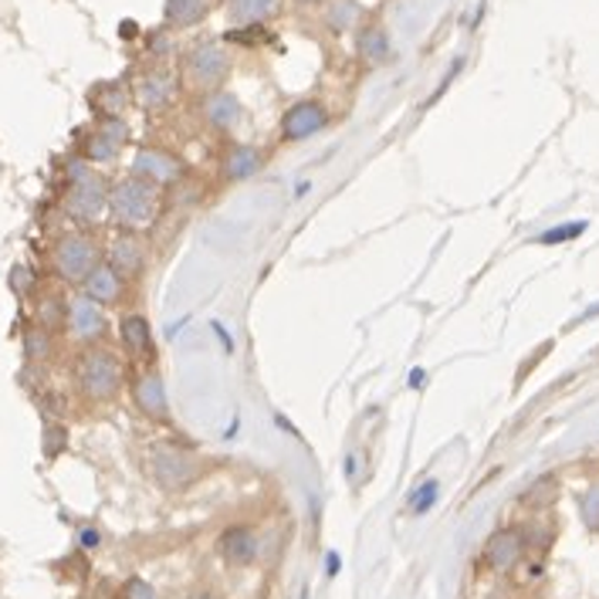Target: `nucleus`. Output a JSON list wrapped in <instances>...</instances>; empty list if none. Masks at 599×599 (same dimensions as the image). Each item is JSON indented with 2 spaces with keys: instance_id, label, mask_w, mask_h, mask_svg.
I'll list each match as a JSON object with an SVG mask.
<instances>
[{
  "instance_id": "8",
  "label": "nucleus",
  "mask_w": 599,
  "mask_h": 599,
  "mask_svg": "<svg viewBox=\"0 0 599 599\" xmlns=\"http://www.w3.org/2000/svg\"><path fill=\"white\" fill-rule=\"evenodd\" d=\"M196 112L204 118V126L217 136H234L245 123V102L227 89L196 95Z\"/></svg>"
},
{
  "instance_id": "27",
  "label": "nucleus",
  "mask_w": 599,
  "mask_h": 599,
  "mask_svg": "<svg viewBox=\"0 0 599 599\" xmlns=\"http://www.w3.org/2000/svg\"><path fill=\"white\" fill-rule=\"evenodd\" d=\"M579 515H583V525L589 532H599V482L589 485L579 498Z\"/></svg>"
},
{
  "instance_id": "31",
  "label": "nucleus",
  "mask_w": 599,
  "mask_h": 599,
  "mask_svg": "<svg viewBox=\"0 0 599 599\" xmlns=\"http://www.w3.org/2000/svg\"><path fill=\"white\" fill-rule=\"evenodd\" d=\"M11 289L24 298V295H31V289H34V278H31V271L27 268H14V274H11Z\"/></svg>"
},
{
  "instance_id": "10",
  "label": "nucleus",
  "mask_w": 599,
  "mask_h": 599,
  "mask_svg": "<svg viewBox=\"0 0 599 599\" xmlns=\"http://www.w3.org/2000/svg\"><path fill=\"white\" fill-rule=\"evenodd\" d=\"M133 173L156 183V187H177L183 177H187V167L183 159L170 149H159V146H143L136 156H133Z\"/></svg>"
},
{
  "instance_id": "26",
  "label": "nucleus",
  "mask_w": 599,
  "mask_h": 599,
  "mask_svg": "<svg viewBox=\"0 0 599 599\" xmlns=\"http://www.w3.org/2000/svg\"><path fill=\"white\" fill-rule=\"evenodd\" d=\"M65 318H68V298L61 295H48L37 302V326H45V329H65Z\"/></svg>"
},
{
  "instance_id": "17",
  "label": "nucleus",
  "mask_w": 599,
  "mask_h": 599,
  "mask_svg": "<svg viewBox=\"0 0 599 599\" xmlns=\"http://www.w3.org/2000/svg\"><path fill=\"white\" fill-rule=\"evenodd\" d=\"M217 552L230 569H248L261 552V539L251 525H230L221 532Z\"/></svg>"
},
{
  "instance_id": "15",
  "label": "nucleus",
  "mask_w": 599,
  "mask_h": 599,
  "mask_svg": "<svg viewBox=\"0 0 599 599\" xmlns=\"http://www.w3.org/2000/svg\"><path fill=\"white\" fill-rule=\"evenodd\" d=\"M133 404L143 417L156 420V423H167L170 420V393L167 383L152 366H146L136 380H133Z\"/></svg>"
},
{
  "instance_id": "9",
  "label": "nucleus",
  "mask_w": 599,
  "mask_h": 599,
  "mask_svg": "<svg viewBox=\"0 0 599 599\" xmlns=\"http://www.w3.org/2000/svg\"><path fill=\"white\" fill-rule=\"evenodd\" d=\"M65 332H68L78 346H95V342H102L105 332H109L105 308H102L99 302H92L89 295H75V298H68Z\"/></svg>"
},
{
  "instance_id": "14",
  "label": "nucleus",
  "mask_w": 599,
  "mask_h": 599,
  "mask_svg": "<svg viewBox=\"0 0 599 599\" xmlns=\"http://www.w3.org/2000/svg\"><path fill=\"white\" fill-rule=\"evenodd\" d=\"M129 139V126H126V118L123 115H102L99 118V126L89 133L86 139V149L82 156L89 159V163H112V159L123 152Z\"/></svg>"
},
{
  "instance_id": "12",
  "label": "nucleus",
  "mask_w": 599,
  "mask_h": 599,
  "mask_svg": "<svg viewBox=\"0 0 599 599\" xmlns=\"http://www.w3.org/2000/svg\"><path fill=\"white\" fill-rule=\"evenodd\" d=\"M105 261L118 274H126L129 282L143 278L146 268H149V248H146V241L139 237V230H118L112 241H109V248H105Z\"/></svg>"
},
{
  "instance_id": "5",
  "label": "nucleus",
  "mask_w": 599,
  "mask_h": 599,
  "mask_svg": "<svg viewBox=\"0 0 599 599\" xmlns=\"http://www.w3.org/2000/svg\"><path fill=\"white\" fill-rule=\"evenodd\" d=\"M149 474L159 488L177 495L193 488L207 474V461L180 444H156L149 448Z\"/></svg>"
},
{
  "instance_id": "32",
  "label": "nucleus",
  "mask_w": 599,
  "mask_h": 599,
  "mask_svg": "<svg viewBox=\"0 0 599 599\" xmlns=\"http://www.w3.org/2000/svg\"><path fill=\"white\" fill-rule=\"evenodd\" d=\"M329 4V0H292V8L298 11H323Z\"/></svg>"
},
{
  "instance_id": "33",
  "label": "nucleus",
  "mask_w": 599,
  "mask_h": 599,
  "mask_svg": "<svg viewBox=\"0 0 599 599\" xmlns=\"http://www.w3.org/2000/svg\"><path fill=\"white\" fill-rule=\"evenodd\" d=\"M187 599H224L217 589H196V592H190Z\"/></svg>"
},
{
  "instance_id": "13",
  "label": "nucleus",
  "mask_w": 599,
  "mask_h": 599,
  "mask_svg": "<svg viewBox=\"0 0 599 599\" xmlns=\"http://www.w3.org/2000/svg\"><path fill=\"white\" fill-rule=\"evenodd\" d=\"M180 89H183V82H180L173 71H167V68H146L136 78L133 95H136V102L146 112H163V109H170L177 102Z\"/></svg>"
},
{
  "instance_id": "25",
  "label": "nucleus",
  "mask_w": 599,
  "mask_h": 599,
  "mask_svg": "<svg viewBox=\"0 0 599 599\" xmlns=\"http://www.w3.org/2000/svg\"><path fill=\"white\" fill-rule=\"evenodd\" d=\"M52 352H55V336H52V329H45V326H31V329L24 332V355L31 359V363H45V359H52Z\"/></svg>"
},
{
  "instance_id": "28",
  "label": "nucleus",
  "mask_w": 599,
  "mask_h": 599,
  "mask_svg": "<svg viewBox=\"0 0 599 599\" xmlns=\"http://www.w3.org/2000/svg\"><path fill=\"white\" fill-rule=\"evenodd\" d=\"M115 599H156V589L143 576H129L123 586H118Z\"/></svg>"
},
{
  "instance_id": "4",
  "label": "nucleus",
  "mask_w": 599,
  "mask_h": 599,
  "mask_svg": "<svg viewBox=\"0 0 599 599\" xmlns=\"http://www.w3.org/2000/svg\"><path fill=\"white\" fill-rule=\"evenodd\" d=\"M112 187L89 170V159H75L68 167V190H65V214L78 227H95L109 217Z\"/></svg>"
},
{
  "instance_id": "20",
  "label": "nucleus",
  "mask_w": 599,
  "mask_h": 599,
  "mask_svg": "<svg viewBox=\"0 0 599 599\" xmlns=\"http://www.w3.org/2000/svg\"><path fill=\"white\" fill-rule=\"evenodd\" d=\"M126 292H129V278L118 274L109 261H102L86 282H82V295H89L92 302H99L102 308H112V305H123L126 302Z\"/></svg>"
},
{
  "instance_id": "16",
  "label": "nucleus",
  "mask_w": 599,
  "mask_h": 599,
  "mask_svg": "<svg viewBox=\"0 0 599 599\" xmlns=\"http://www.w3.org/2000/svg\"><path fill=\"white\" fill-rule=\"evenodd\" d=\"M352 48H355V58L363 68H383L393 61V37L386 31V24L380 21H366L352 34Z\"/></svg>"
},
{
  "instance_id": "11",
  "label": "nucleus",
  "mask_w": 599,
  "mask_h": 599,
  "mask_svg": "<svg viewBox=\"0 0 599 599\" xmlns=\"http://www.w3.org/2000/svg\"><path fill=\"white\" fill-rule=\"evenodd\" d=\"M268 167V152L255 143H237L230 139L221 152V183L234 187V183H245L251 177H258Z\"/></svg>"
},
{
  "instance_id": "3",
  "label": "nucleus",
  "mask_w": 599,
  "mask_h": 599,
  "mask_svg": "<svg viewBox=\"0 0 599 599\" xmlns=\"http://www.w3.org/2000/svg\"><path fill=\"white\" fill-rule=\"evenodd\" d=\"M159 211H163V187H156L136 173L112 183L109 196V217L118 230H146L156 224Z\"/></svg>"
},
{
  "instance_id": "21",
  "label": "nucleus",
  "mask_w": 599,
  "mask_h": 599,
  "mask_svg": "<svg viewBox=\"0 0 599 599\" xmlns=\"http://www.w3.org/2000/svg\"><path fill=\"white\" fill-rule=\"evenodd\" d=\"M289 0H227V21L230 27H251V24H271L282 18Z\"/></svg>"
},
{
  "instance_id": "23",
  "label": "nucleus",
  "mask_w": 599,
  "mask_h": 599,
  "mask_svg": "<svg viewBox=\"0 0 599 599\" xmlns=\"http://www.w3.org/2000/svg\"><path fill=\"white\" fill-rule=\"evenodd\" d=\"M167 31H187L207 21V0H167L163 8Z\"/></svg>"
},
{
  "instance_id": "22",
  "label": "nucleus",
  "mask_w": 599,
  "mask_h": 599,
  "mask_svg": "<svg viewBox=\"0 0 599 599\" xmlns=\"http://www.w3.org/2000/svg\"><path fill=\"white\" fill-rule=\"evenodd\" d=\"M323 21L332 34H355L370 18H366V8L359 4V0H329V4L323 8Z\"/></svg>"
},
{
  "instance_id": "6",
  "label": "nucleus",
  "mask_w": 599,
  "mask_h": 599,
  "mask_svg": "<svg viewBox=\"0 0 599 599\" xmlns=\"http://www.w3.org/2000/svg\"><path fill=\"white\" fill-rule=\"evenodd\" d=\"M99 264H102V248L82 230L61 234L52 245V271L68 285H82Z\"/></svg>"
},
{
  "instance_id": "29",
  "label": "nucleus",
  "mask_w": 599,
  "mask_h": 599,
  "mask_svg": "<svg viewBox=\"0 0 599 599\" xmlns=\"http://www.w3.org/2000/svg\"><path fill=\"white\" fill-rule=\"evenodd\" d=\"M586 227L583 224H566V227H555V230H545L539 237V245H558V241H573V237H579Z\"/></svg>"
},
{
  "instance_id": "19",
  "label": "nucleus",
  "mask_w": 599,
  "mask_h": 599,
  "mask_svg": "<svg viewBox=\"0 0 599 599\" xmlns=\"http://www.w3.org/2000/svg\"><path fill=\"white\" fill-rule=\"evenodd\" d=\"M522 555H525V535H522V529H498L488 539L485 552H482L485 566L491 573H511L518 563H522Z\"/></svg>"
},
{
  "instance_id": "2",
  "label": "nucleus",
  "mask_w": 599,
  "mask_h": 599,
  "mask_svg": "<svg viewBox=\"0 0 599 599\" xmlns=\"http://www.w3.org/2000/svg\"><path fill=\"white\" fill-rule=\"evenodd\" d=\"M234 75V55L217 37H200L180 55V82L193 95H207L227 89Z\"/></svg>"
},
{
  "instance_id": "7",
  "label": "nucleus",
  "mask_w": 599,
  "mask_h": 599,
  "mask_svg": "<svg viewBox=\"0 0 599 599\" xmlns=\"http://www.w3.org/2000/svg\"><path fill=\"white\" fill-rule=\"evenodd\" d=\"M332 123V112L323 99H298L282 112V123H278V139L282 143H305L318 136Z\"/></svg>"
},
{
  "instance_id": "1",
  "label": "nucleus",
  "mask_w": 599,
  "mask_h": 599,
  "mask_svg": "<svg viewBox=\"0 0 599 599\" xmlns=\"http://www.w3.org/2000/svg\"><path fill=\"white\" fill-rule=\"evenodd\" d=\"M75 386L89 404H112L126 386V363L109 346H86L75 359Z\"/></svg>"
},
{
  "instance_id": "30",
  "label": "nucleus",
  "mask_w": 599,
  "mask_h": 599,
  "mask_svg": "<svg viewBox=\"0 0 599 599\" xmlns=\"http://www.w3.org/2000/svg\"><path fill=\"white\" fill-rule=\"evenodd\" d=\"M68 444V430L65 427H48L45 430V454L48 457H58Z\"/></svg>"
},
{
  "instance_id": "24",
  "label": "nucleus",
  "mask_w": 599,
  "mask_h": 599,
  "mask_svg": "<svg viewBox=\"0 0 599 599\" xmlns=\"http://www.w3.org/2000/svg\"><path fill=\"white\" fill-rule=\"evenodd\" d=\"M89 99H92L99 115H123V109L129 105L133 95H129V89L123 82H102V86L92 89Z\"/></svg>"
},
{
  "instance_id": "18",
  "label": "nucleus",
  "mask_w": 599,
  "mask_h": 599,
  "mask_svg": "<svg viewBox=\"0 0 599 599\" xmlns=\"http://www.w3.org/2000/svg\"><path fill=\"white\" fill-rule=\"evenodd\" d=\"M118 342L129 352V359L136 363H156V339H152V326L149 318L139 315V312H129L118 318Z\"/></svg>"
}]
</instances>
